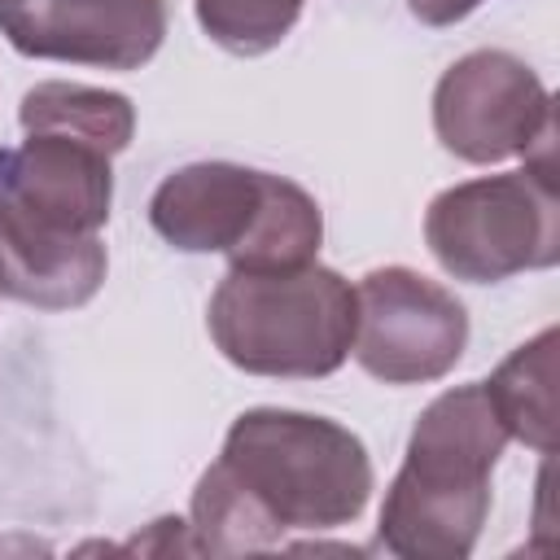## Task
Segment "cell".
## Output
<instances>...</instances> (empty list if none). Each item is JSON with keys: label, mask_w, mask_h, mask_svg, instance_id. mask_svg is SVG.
<instances>
[{"label": "cell", "mask_w": 560, "mask_h": 560, "mask_svg": "<svg viewBox=\"0 0 560 560\" xmlns=\"http://www.w3.org/2000/svg\"><path fill=\"white\" fill-rule=\"evenodd\" d=\"M372 455L328 416L249 407L232 420L219 459L192 490V551L249 556L284 534L354 525L372 499Z\"/></svg>", "instance_id": "6da1fadb"}, {"label": "cell", "mask_w": 560, "mask_h": 560, "mask_svg": "<svg viewBox=\"0 0 560 560\" xmlns=\"http://www.w3.org/2000/svg\"><path fill=\"white\" fill-rule=\"evenodd\" d=\"M508 446V429L481 381L438 394L394 472L376 538L398 560H464L490 516V472Z\"/></svg>", "instance_id": "7a4b0ae2"}, {"label": "cell", "mask_w": 560, "mask_h": 560, "mask_svg": "<svg viewBox=\"0 0 560 560\" xmlns=\"http://www.w3.org/2000/svg\"><path fill=\"white\" fill-rule=\"evenodd\" d=\"M206 328L219 354L249 376L319 381L350 359L354 284L324 262L228 267Z\"/></svg>", "instance_id": "3957f363"}, {"label": "cell", "mask_w": 560, "mask_h": 560, "mask_svg": "<svg viewBox=\"0 0 560 560\" xmlns=\"http://www.w3.org/2000/svg\"><path fill=\"white\" fill-rule=\"evenodd\" d=\"M153 232L184 254H223L232 267H302L324 245L319 201L271 171L188 162L149 197Z\"/></svg>", "instance_id": "277c9868"}, {"label": "cell", "mask_w": 560, "mask_h": 560, "mask_svg": "<svg viewBox=\"0 0 560 560\" xmlns=\"http://www.w3.org/2000/svg\"><path fill=\"white\" fill-rule=\"evenodd\" d=\"M424 245L446 276L468 284H499L521 271L556 267V179L525 166L508 175H477L451 184L424 210Z\"/></svg>", "instance_id": "5b68a950"}, {"label": "cell", "mask_w": 560, "mask_h": 560, "mask_svg": "<svg viewBox=\"0 0 560 560\" xmlns=\"http://www.w3.org/2000/svg\"><path fill=\"white\" fill-rule=\"evenodd\" d=\"M433 131L446 153L472 166L525 158L556 179V109L542 79L503 48L459 57L433 88Z\"/></svg>", "instance_id": "8992f818"}, {"label": "cell", "mask_w": 560, "mask_h": 560, "mask_svg": "<svg viewBox=\"0 0 560 560\" xmlns=\"http://www.w3.org/2000/svg\"><path fill=\"white\" fill-rule=\"evenodd\" d=\"M468 346V311L411 267H376L354 284V363L385 385L442 381Z\"/></svg>", "instance_id": "52a82bcc"}, {"label": "cell", "mask_w": 560, "mask_h": 560, "mask_svg": "<svg viewBox=\"0 0 560 560\" xmlns=\"http://www.w3.org/2000/svg\"><path fill=\"white\" fill-rule=\"evenodd\" d=\"M166 0H9L0 35L39 61L140 70L166 39Z\"/></svg>", "instance_id": "ba28073f"}, {"label": "cell", "mask_w": 560, "mask_h": 560, "mask_svg": "<svg viewBox=\"0 0 560 560\" xmlns=\"http://www.w3.org/2000/svg\"><path fill=\"white\" fill-rule=\"evenodd\" d=\"M114 206L109 153L52 136L26 131L22 144L0 149V210L74 236H96Z\"/></svg>", "instance_id": "9c48e42d"}, {"label": "cell", "mask_w": 560, "mask_h": 560, "mask_svg": "<svg viewBox=\"0 0 560 560\" xmlns=\"http://www.w3.org/2000/svg\"><path fill=\"white\" fill-rule=\"evenodd\" d=\"M109 254L96 236L52 232L0 210V293L35 311H74L105 284Z\"/></svg>", "instance_id": "30bf717a"}, {"label": "cell", "mask_w": 560, "mask_h": 560, "mask_svg": "<svg viewBox=\"0 0 560 560\" xmlns=\"http://www.w3.org/2000/svg\"><path fill=\"white\" fill-rule=\"evenodd\" d=\"M18 122H22V131L70 136V140H83V144L114 158L136 136V105L122 92H109V88L44 79L22 96Z\"/></svg>", "instance_id": "8fae6325"}, {"label": "cell", "mask_w": 560, "mask_h": 560, "mask_svg": "<svg viewBox=\"0 0 560 560\" xmlns=\"http://www.w3.org/2000/svg\"><path fill=\"white\" fill-rule=\"evenodd\" d=\"M481 385L508 438L534 446L538 455L556 451V328L516 346Z\"/></svg>", "instance_id": "7c38bea8"}, {"label": "cell", "mask_w": 560, "mask_h": 560, "mask_svg": "<svg viewBox=\"0 0 560 560\" xmlns=\"http://www.w3.org/2000/svg\"><path fill=\"white\" fill-rule=\"evenodd\" d=\"M306 0H197V22L232 57L271 52L302 18Z\"/></svg>", "instance_id": "4fadbf2b"}, {"label": "cell", "mask_w": 560, "mask_h": 560, "mask_svg": "<svg viewBox=\"0 0 560 560\" xmlns=\"http://www.w3.org/2000/svg\"><path fill=\"white\" fill-rule=\"evenodd\" d=\"M481 4L486 0H407L411 18H420L424 26H455V22H464Z\"/></svg>", "instance_id": "5bb4252c"}, {"label": "cell", "mask_w": 560, "mask_h": 560, "mask_svg": "<svg viewBox=\"0 0 560 560\" xmlns=\"http://www.w3.org/2000/svg\"><path fill=\"white\" fill-rule=\"evenodd\" d=\"M0 4H9V0H0Z\"/></svg>", "instance_id": "9a60e30c"}]
</instances>
